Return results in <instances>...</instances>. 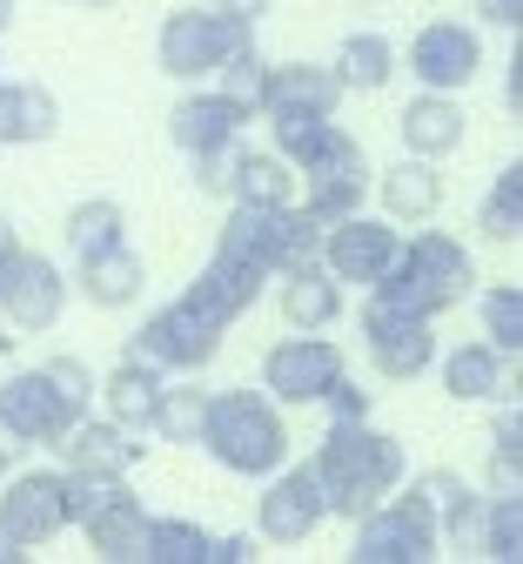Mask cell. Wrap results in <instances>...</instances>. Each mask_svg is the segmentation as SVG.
<instances>
[{
  "mask_svg": "<svg viewBox=\"0 0 523 564\" xmlns=\"http://www.w3.org/2000/svg\"><path fill=\"white\" fill-rule=\"evenodd\" d=\"M309 470L329 490V518L356 524L362 511H377L390 490L410 477V451H403V437L377 431V423L362 416V423H329L316 457H309Z\"/></svg>",
  "mask_w": 523,
  "mask_h": 564,
  "instance_id": "cell-1",
  "label": "cell"
},
{
  "mask_svg": "<svg viewBox=\"0 0 523 564\" xmlns=\"http://www.w3.org/2000/svg\"><path fill=\"white\" fill-rule=\"evenodd\" d=\"M470 290H477V256L450 229L403 236V249L383 269V282H369V296H377L383 310H410V316H429V323L450 316Z\"/></svg>",
  "mask_w": 523,
  "mask_h": 564,
  "instance_id": "cell-2",
  "label": "cell"
},
{
  "mask_svg": "<svg viewBox=\"0 0 523 564\" xmlns=\"http://www.w3.org/2000/svg\"><path fill=\"white\" fill-rule=\"evenodd\" d=\"M229 477L262 484L275 464H288V423L269 390H208V416L195 437Z\"/></svg>",
  "mask_w": 523,
  "mask_h": 564,
  "instance_id": "cell-3",
  "label": "cell"
},
{
  "mask_svg": "<svg viewBox=\"0 0 523 564\" xmlns=\"http://www.w3.org/2000/svg\"><path fill=\"white\" fill-rule=\"evenodd\" d=\"M215 256H236L262 275H288L303 262H323V223L295 202H236L215 236Z\"/></svg>",
  "mask_w": 523,
  "mask_h": 564,
  "instance_id": "cell-4",
  "label": "cell"
},
{
  "mask_svg": "<svg viewBox=\"0 0 523 564\" xmlns=\"http://www.w3.org/2000/svg\"><path fill=\"white\" fill-rule=\"evenodd\" d=\"M349 557L356 564H436L443 557V531H436V511L423 498V484H396L377 511L356 518V538H349Z\"/></svg>",
  "mask_w": 523,
  "mask_h": 564,
  "instance_id": "cell-5",
  "label": "cell"
},
{
  "mask_svg": "<svg viewBox=\"0 0 523 564\" xmlns=\"http://www.w3.org/2000/svg\"><path fill=\"white\" fill-rule=\"evenodd\" d=\"M242 47H255V28L215 8H175L162 14V34H155V61L168 82H215V67Z\"/></svg>",
  "mask_w": 523,
  "mask_h": 564,
  "instance_id": "cell-6",
  "label": "cell"
},
{
  "mask_svg": "<svg viewBox=\"0 0 523 564\" xmlns=\"http://www.w3.org/2000/svg\"><path fill=\"white\" fill-rule=\"evenodd\" d=\"M369 182H377V169H369L362 141H356L349 128H329L323 155L295 169V208H303V216H316V223L329 229V223L356 216V208L369 202Z\"/></svg>",
  "mask_w": 523,
  "mask_h": 564,
  "instance_id": "cell-7",
  "label": "cell"
},
{
  "mask_svg": "<svg viewBox=\"0 0 523 564\" xmlns=\"http://www.w3.org/2000/svg\"><path fill=\"white\" fill-rule=\"evenodd\" d=\"M215 349H221V329L201 323L188 303H162V310H148L128 336V357H141L148 370H162V377H201L215 364Z\"/></svg>",
  "mask_w": 523,
  "mask_h": 564,
  "instance_id": "cell-8",
  "label": "cell"
},
{
  "mask_svg": "<svg viewBox=\"0 0 523 564\" xmlns=\"http://www.w3.org/2000/svg\"><path fill=\"white\" fill-rule=\"evenodd\" d=\"M67 296H74L67 269H54V256H41L28 242H14L8 256H0V316H8L14 329H28V336L54 329L67 316Z\"/></svg>",
  "mask_w": 523,
  "mask_h": 564,
  "instance_id": "cell-9",
  "label": "cell"
},
{
  "mask_svg": "<svg viewBox=\"0 0 523 564\" xmlns=\"http://www.w3.org/2000/svg\"><path fill=\"white\" fill-rule=\"evenodd\" d=\"M336 377H342V343H329V329H295L282 343H269V357H262V390L282 410L323 403V390Z\"/></svg>",
  "mask_w": 523,
  "mask_h": 564,
  "instance_id": "cell-10",
  "label": "cell"
},
{
  "mask_svg": "<svg viewBox=\"0 0 523 564\" xmlns=\"http://www.w3.org/2000/svg\"><path fill=\"white\" fill-rule=\"evenodd\" d=\"M329 518V490L309 464H275L255 498V538L269 544H309Z\"/></svg>",
  "mask_w": 523,
  "mask_h": 564,
  "instance_id": "cell-11",
  "label": "cell"
},
{
  "mask_svg": "<svg viewBox=\"0 0 523 564\" xmlns=\"http://www.w3.org/2000/svg\"><path fill=\"white\" fill-rule=\"evenodd\" d=\"M356 323H362V349H369V364H377L383 383H416V377H429V364H436V323H429V316L383 310L377 296H369Z\"/></svg>",
  "mask_w": 523,
  "mask_h": 564,
  "instance_id": "cell-12",
  "label": "cell"
},
{
  "mask_svg": "<svg viewBox=\"0 0 523 564\" xmlns=\"http://www.w3.org/2000/svg\"><path fill=\"white\" fill-rule=\"evenodd\" d=\"M74 416H88V410H74V403L47 383V370H14L8 383H0V437H14L21 451L61 444V437L74 431Z\"/></svg>",
  "mask_w": 523,
  "mask_h": 564,
  "instance_id": "cell-13",
  "label": "cell"
},
{
  "mask_svg": "<svg viewBox=\"0 0 523 564\" xmlns=\"http://www.w3.org/2000/svg\"><path fill=\"white\" fill-rule=\"evenodd\" d=\"M396 249H403V229L390 216H362V208L323 229V269L342 282V290H349V282H362V290H369V282H383V269L396 262Z\"/></svg>",
  "mask_w": 523,
  "mask_h": 564,
  "instance_id": "cell-14",
  "label": "cell"
},
{
  "mask_svg": "<svg viewBox=\"0 0 523 564\" xmlns=\"http://www.w3.org/2000/svg\"><path fill=\"white\" fill-rule=\"evenodd\" d=\"M0 531L21 551L54 544L67 531V470H21L0 484Z\"/></svg>",
  "mask_w": 523,
  "mask_h": 564,
  "instance_id": "cell-15",
  "label": "cell"
},
{
  "mask_svg": "<svg viewBox=\"0 0 523 564\" xmlns=\"http://www.w3.org/2000/svg\"><path fill=\"white\" fill-rule=\"evenodd\" d=\"M403 67H410L423 88L457 95V88H470V82L483 75V41H477V28H464V21H429V28L410 34Z\"/></svg>",
  "mask_w": 523,
  "mask_h": 564,
  "instance_id": "cell-16",
  "label": "cell"
},
{
  "mask_svg": "<svg viewBox=\"0 0 523 564\" xmlns=\"http://www.w3.org/2000/svg\"><path fill=\"white\" fill-rule=\"evenodd\" d=\"M249 121H255V108L236 101L229 88H195V82H188V95H182L175 115H168V141H175L182 155H208V149H229V141H242Z\"/></svg>",
  "mask_w": 523,
  "mask_h": 564,
  "instance_id": "cell-17",
  "label": "cell"
},
{
  "mask_svg": "<svg viewBox=\"0 0 523 564\" xmlns=\"http://www.w3.org/2000/svg\"><path fill=\"white\" fill-rule=\"evenodd\" d=\"M262 290H269L262 269H249V262H236V256H208V262L195 269V282H188L182 303H188L201 323H215V329H236V323L262 303Z\"/></svg>",
  "mask_w": 523,
  "mask_h": 564,
  "instance_id": "cell-18",
  "label": "cell"
},
{
  "mask_svg": "<svg viewBox=\"0 0 523 564\" xmlns=\"http://www.w3.org/2000/svg\"><path fill=\"white\" fill-rule=\"evenodd\" d=\"M396 128H403V149L416 155V162H450L457 149H464V134H470V115H464V101L457 95H436V88H416V101L396 115Z\"/></svg>",
  "mask_w": 523,
  "mask_h": 564,
  "instance_id": "cell-19",
  "label": "cell"
},
{
  "mask_svg": "<svg viewBox=\"0 0 523 564\" xmlns=\"http://www.w3.org/2000/svg\"><path fill=\"white\" fill-rule=\"evenodd\" d=\"M269 108H303V115H336L342 108V82L323 61H262V88H255V115Z\"/></svg>",
  "mask_w": 523,
  "mask_h": 564,
  "instance_id": "cell-20",
  "label": "cell"
},
{
  "mask_svg": "<svg viewBox=\"0 0 523 564\" xmlns=\"http://www.w3.org/2000/svg\"><path fill=\"white\" fill-rule=\"evenodd\" d=\"M67 290L95 303V310H134L141 290H148V262L115 242V249H95V256H74V275H67Z\"/></svg>",
  "mask_w": 523,
  "mask_h": 564,
  "instance_id": "cell-21",
  "label": "cell"
},
{
  "mask_svg": "<svg viewBox=\"0 0 523 564\" xmlns=\"http://www.w3.org/2000/svg\"><path fill=\"white\" fill-rule=\"evenodd\" d=\"M369 195L383 202V216H390L396 229H410V223H436V208H443V175H436V162L403 155V162H390L377 182H369Z\"/></svg>",
  "mask_w": 523,
  "mask_h": 564,
  "instance_id": "cell-22",
  "label": "cell"
},
{
  "mask_svg": "<svg viewBox=\"0 0 523 564\" xmlns=\"http://www.w3.org/2000/svg\"><path fill=\"white\" fill-rule=\"evenodd\" d=\"M81 531H88V544H95L101 564H148V505L134 498L128 484L115 490L101 511L81 518Z\"/></svg>",
  "mask_w": 523,
  "mask_h": 564,
  "instance_id": "cell-23",
  "label": "cell"
},
{
  "mask_svg": "<svg viewBox=\"0 0 523 564\" xmlns=\"http://www.w3.org/2000/svg\"><path fill=\"white\" fill-rule=\"evenodd\" d=\"M436 370H443V397H457V403H510V357L490 349L483 336L450 349Z\"/></svg>",
  "mask_w": 523,
  "mask_h": 564,
  "instance_id": "cell-24",
  "label": "cell"
},
{
  "mask_svg": "<svg viewBox=\"0 0 523 564\" xmlns=\"http://www.w3.org/2000/svg\"><path fill=\"white\" fill-rule=\"evenodd\" d=\"M61 451H67V470H115V477H128L141 464L134 431H121L115 416H74V431L61 437Z\"/></svg>",
  "mask_w": 523,
  "mask_h": 564,
  "instance_id": "cell-25",
  "label": "cell"
},
{
  "mask_svg": "<svg viewBox=\"0 0 523 564\" xmlns=\"http://www.w3.org/2000/svg\"><path fill=\"white\" fill-rule=\"evenodd\" d=\"M282 323L288 329H329L342 310H349V296H342V282L323 269V262H303V269H288L282 275Z\"/></svg>",
  "mask_w": 523,
  "mask_h": 564,
  "instance_id": "cell-26",
  "label": "cell"
},
{
  "mask_svg": "<svg viewBox=\"0 0 523 564\" xmlns=\"http://www.w3.org/2000/svg\"><path fill=\"white\" fill-rule=\"evenodd\" d=\"M61 128V101L41 82H0V149H34L54 141Z\"/></svg>",
  "mask_w": 523,
  "mask_h": 564,
  "instance_id": "cell-27",
  "label": "cell"
},
{
  "mask_svg": "<svg viewBox=\"0 0 523 564\" xmlns=\"http://www.w3.org/2000/svg\"><path fill=\"white\" fill-rule=\"evenodd\" d=\"M101 410L121 423V431H148V416H155V397H162V370H148L141 357H128L121 370H108V383H95Z\"/></svg>",
  "mask_w": 523,
  "mask_h": 564,
  "instance_id": "cell-28",
  "label": "cell"
},
{
  "mask_svg": "<svg viewBox=\"0 0 523 564\" xmlns=\"http://www.w3.org/2000/svg\"><path fill=\"white\" fill-rule=\"evenodd\" d=\"M329 67H336L342 95H383L396 82V47L383 34H342V47H336Z\"/></svg>",
  "mask_w": 523,
  "mask_h": 564,
  "instance_id": "cell-29",
  "label": "cell"
},
{
  "mask_svg": "<svg viewBox=\"0 0 523 564\" xmlns=\"http://www.w3.org/2000/svg\"><path fill=\"white\" fill-rule=\"evenodd\" d=\"M416 484H423V498H429V511H436L443 544H464V551H470L477 511H483V490H470L457 470H429V477H416Z\"/></svg>",
  "mask_w": 523,
  "mask_h": 564,
  "instance_id": "cell-30",
  "label": "cell"
},
{
  "mask_svg": "<svg viewBox=\"0 0 523 564\" xmlns=\"http://www.w3.org/2000/svg\"><path fill=\"white\" fill-rule=\"evenodd\" d=\"M61 236H67V249H74V256L115 249V242H128V208H121L115 195H88V202H74V208H67Z\"/></svg>",
  "mask_w": 523,
  "mask_h": 564,
  "instance_id": "cell-31",
  "label": "cell"
},
{
  "mask_svg": "<svg viewBox=\"0 0 523 564\" xmlns=\"http://www.w3.org/2000/svg\"><path fill=\"white\" fill-rule=\"evenodd\" d=\"M470 551L490 557V564H516V557H523V498H490V490H483Z\"/></svg>",
  "mask_w": 523,
  "mask_h": 564,
  "instance_id": "cell-32",
  "label": "cell"
},
{
  "mask_svg": "<svg viewBox=\"0 0 523 564\" xmlns=\"http://www.w3.org/2000/svg\"><path fill=\"white\" fill-rule=\"evenodd\" d=\"M229 202H295V169H288L275 149H242V155H236Z\"/></svg>",
  "mask_w": 523,
  "mask_h": 564,
  "instance_id": "cell-33",
  "label": "cell"
},
{
  "mask_svg": "<svg viewBox=\"0 0 523 564\" xmlns=\"http://www.w3.org/2000/svg\"><path fill=\"white\" fill-rule=\"evenodd\" d=\"M201 416H208V390L195 377H182V383H162L148 431H162V444H195L201 437Z\"/></svg>",
  "mask_w": 523,
  "mask_h": 564,
  "instance_id": "cell-34",
  "label": "cell"
},
{
  "mask_svg": "<svg viewBox=\"0 0 523 564\" xmlns=\"http://www.w3.org/2000/svg\"><path fill=\"white\" fill-rule=\"evenodd\" d=\"M477 229H483V242H516L523 236V169L510 162V169H497V182L483 188V202H477Z\"/></svg>",
  "mask_w": 523,
  "mask_h": 564,
  "instance_id": "cell-35",
  "label": "cell"
},
{
  "mask_svg": "<svg viewBox=\"0 0 523 564\" xmlns=\"http://www.w3.org/2000/svg\"><path fill=\"white\" fill-rule=\"evenodd\" d=\"M477 323H483L490 349L516 357V349H523V290H516V282H490L483 303H477Z\"/></svg>",
  "mask_w": 523,
  "mask_h": 564,
  "instance_id": "cell-36",
  "label": "cell"
},
{
  "mask_svg": "<svg viewBox=\"0 0 523 564\" xmlns=\"http://www.w3.org/2000/svg\"><path fill=\"white\" fill-rule=\"evenodd\" d=\"M208 531L188 518H148V564H208Z\"/></svg>",
  "mask_w": 523,
  "mask_h": 564,
  "instance_id": "cell-37",
  "label": "cell"
},
{
  "mask_svg": "<svg viewBox=\"0 0 523 564\" xmlns=\"http://www.w3.org/2000/svg\"><path fill=\"white\" fill-rule=\"evenodd\" d=\"M490 498H523V423L516 410L497 416V444H490Z\"/></svg>",
  "mask_w": 523,
  "mask_h": 564,
  "instance_id": "cell-38",
  "label": "cell"
},
{
  "mask_svg": "<svg viewBox=\"0 0 523 564\" xmlns=\"http://www.w3.org/2000/svg\"><path fill=\"white\" fill-rule=\"evenodd\" d=\"M236 155H242V141H229V149H208V155H188L195 195H229V182H236Z\"/></svg>",
  "mask_w": 523,
  "mask_h": 564,
  "instance_id": "cell-39",
  "label": "cell"
},
{
  "mask_svg": "<svg viewBox=\"0 0 523 564\" xmlns=\"http://www.w3.org/2000/svg\"><path fill=\"white\" fill-rule=\"evenodd\" d=\"M41 370H47V383H54L74 410H95V370H88L81 357H47Z\"/></svg>",
  "mask_w": 523,
  "mask_h": 564,
  "instance_id": "cell-40",
  "label": "cell"
},
{
  "mask_svg": "<svg viewBox=\"0 0 523 564\" xmlns=\"http://www.w3.org/2000/svg\"><path fill=\"white\" fill-rule=\"evenodd\" d=\"M249 557H255V538H242V531L208 544V564H249Z\"/></svg>",
  "mask_w": 523,
  "mask_h": 564,
  "instance_id": "cell-41",
  "label": "cell"
},
{
  "mask_svg": "<svg viewBox=\"0 0 523 564\" xmlns=\"http://www.w3.org/2000/svg\"><path fill=\"white\" fill-rule=\"evenodd\" d=\"M477 14H483L490 28H503V34H510V28L523 21V0H477Z\"/></svg>",
  "mask_w": 523,
  "mask_h": 564,
  "instance_id": "cell-42",
  "label": "cell"
},
{
  "mask_svg": "<svg viewBox=\"0 0 523 564\" xmlns=\"http://www.w3.org/2000/svg\"><path fill=\"white\" fill-rule=\"evenodd\" d=\"M208 8H215V14H229V21H249V28H255V21L275 8V0H208Z\"/></svg>",
  "mask_w": 523,
  "mask_h": 564,
  "instance_id": "cell-43",
  "label": "cell"
},
{
  "mask_svg": "<svg viewBox=\"0 0 523 564\" xmlns=\"http://www.w3.org/2000/svg\"><path fill=\"white\" fill-rule=\"evenodd\" d=\"M14 457H21V444H14V437H0V484L14 477Z\"/></svg>",
  "mask_w": 523,
  "mask_h": 564,
  "instance_id": "cell-44",
  "label": "cell"
},
{
  "mask_svg": "<svg viewBox=\"0 0 523 564\" xmlns=\"http://www.w3.org/2000/svg\"><path fill=\"white\" fill-rule=\"evenodd\" d=\"M21 557H28V551H21V544H14L8 531H0V564H21Z\"/></svg>",
  "mask_w": 523,
  "mask_h": 564,
  "instance_id": "cell-45",
  "label": "cell"
},
{
  "mask_svg": "<svg viewBox=\"0 0 523 564\" xmlns=\"http://www.w3.org/2000/svg\"><path fill=\"white\" fill-rule=\"evenodd\" d=\"M14 242H21V236H14V223H8V216H0V256H8Z\"/></svg>",
  "mask_w": 523,
  "mask_h": 564,
  "instance_id": "cell-46",
  "label": "cell"
},
{
  "mask_svg": "<svg viewBox=\"0 0 523 564\" xmlns=\"http://www.w3.org/2000/svg\"><path fill=\"white\" fill-rule=\"evenodd\" d=\"M14 28V0H0V34H8Z\"/></svg>",
  "mask_w": 523,
  "mask_h": 564,
  "instance_id": "cell-47",
  "label": "cell"
},
{
  "mask_svg": "<svg viewBox=\"0 0 523 564\" xmlns=\"http://www.w3.org/2000/svg\"><path fill=\"white\" fill-rule=\"evenodd\" d=\"M81 8H115V0H81Z\"/></svg>",
  "mask_w": 523,
  "mask_h": 564,
  "instance_id": "cell-48",
  "label": "cell"
},
{
  "mask_svg": "<svg viewBox=\"0 0 523 564\" xmlns=\"http://www.w3.org/2000/svg\"><path fill=\"white\" fill-rule=\"evenodd\" d=\"M356 8H377V0H356Z\"/></svg>",
  "mask_w": 523,
  "mask_h": 564,
  "instance_id": "cell-49",
  "label": "cell"
}]
</instances>
